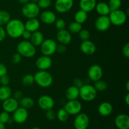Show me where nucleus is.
I'll list each match as a JSON object with an SVG mask.
<instances>
[{
  "instance_id": "nucleus-1",
  "label": "nucleus",
  "mask_w": 129,
  "mask_h": 129,
  "mask_svg": "<svg viewBox=\"0 0 129 129\" xmlns=\"http://www.w3.org/2000/svg\"><path fill=\"white\" fill-rule=\"evenodd\" d=\"M5 27V31L7 35L12 39H18L21 37L25 29V25L19 19H11L7 23Z\"/></svg>"
},
{
  "instance_id": "nucleus-2",
  "label": "nucleus",
  "mask_w": 129,
  "mask_h": 129,
  "mask_svg": "<svg viewBox=\"0 0 129 129\" xmlns=\"http://www.w3.org/2000/svg\"><path fill=\"white\" fill-rule=\"evenodd\" d=\"M35 83L41 88H47L52 84L54 78L48 71L39 70L34 75Z\"/></svg>"
},
{
  "instance_id": "nucleus-3",
  "label": "nucleus",
  "mask_w": 129,
  "mask_h": 129,
  "mask_svg": "<svg viewBox=\"0 0 129 129\" xmlns=\"http://www.w3.org/2000/svg\"><path fill=\"white\" fill-rule=\"evenodd\" d=\"M17 52L22 57L31 58L36 54V47L29 40H22L18 44L16 47Z\"/></svg>"
},
{
  "instance_id": "nucleus-4",
  "label": "nucleus",
  "mask_w": 129,
  "mask_h": 129,
  "mask_svg": "<svg viewBox=\"0 0 129 129\" xmlns=\"http://www.w3.org/2000/svg\"><path fill=\"white\" fill-rule=\"evenodd\" d=\"M98 92L93 85L89 84H84L79 88V98L86 102H90L94 100L97 96Z\"/></svg>"
},
{
  "instance_id": "nucleus-5",
  "label": "nucleus",
  "mask_w": 129,
  "mask_h": 129,
  "mask_svg": "<svg viewBox=\"0 0 129 129\" xmlns=\"http://www.w3.org/2000/svg\"><path fill=\"white\" fill-rule=\"evenodd\" d=\"M108 18L112 25L119 26L125 23L127 20V14L124 11L119 9L110 11L108 15Z\"/></svg>"
},
{
  "instance_id": "nucleus-6",
  "label": "nucleus",
  "mask_w": 129,
  "mask_h": 129,
  "mask_svg": "<svg viewBox=\"0 0 129 129\" xmlns=\"http://www.w3.org/2000/svg\"><path fill=\"white\" fill-rule=\"evenodd\" d=\"M40 13V8L37 3L29 2L28 3L23 5L21 8V13L27 19L37 18Z\"/></svg>"
},
{
  "instance_id": "nucleus-7",
  "label": "nucleus",
  "mask_w": 129,
  "mask_h": 129,
  "mask_svg": "<svg viewBox=\"0 0 129 129\" xmlns=\"http://www.w3.org/2000/svg\"><path fill=\"white\" fill-rule=\"evenodd\" d=\"M56 42L52 39H44L43 42L40 45V52L44 55L51 56L56 52L57 49Z\"/></svg>"
},
{
  "instance_id": "nucleus-8",
  "label": "nucleus",
  "mask_w": 129,
  "mask_h": 129,
  "mask_svg": "<svg viewBox=\"0 0 129 129\" xmlns=\"http://www.w3.org/2000/svg\"><path fill=\"white\" fill-rule=\"evenodd\" d=\"M64 108L69 115H76L81 112L82 105L78 100H68L64 105Z\"/></svg>"
},
{
  "instance_id": "nucleus-9",
  "label": "nucleus",
  "mask_w": 129,
  "mask_h": 129,
  "mask_svg": "<svg viewBox=\"0 0 129 129\" xmlns=\"http://www.w3.org/2000/svg\"><path fill=\"white\" fill-rule=\"evenodd\" d=\"M89 124V118L88 115L79 113L76 115L74 120V126L76 129H87Z\"/></svg>"
},
{
  "instance_id": "nucleus-10",
  "label": "nucleus",
  "mask_w": 129,
  "mask_h": 129,
  "mask_svg": "<svg viewBox=\"0 0 129 129\" xmlns=\"http://www.w3.org/2000/svg\"><path fill=\"white\" fill-rule=\"evenodd\" d=\"M111 22L108 16H99L95 20L94 27L99 31H105L110 28Z\"/></svg>"
},
{
  "instance_id": "nucleus-11",
  "label": "nucleus",
  "mask_w": 129,
  "mask_h": 129,
  "mask_svg": "<svg viewBox=\"0 0 129 129\" xmlns=\"http://www.w3.org/2000/svg\"><path fill=\"white\" fill-rule=\"evenodd\" d=\"M74 5V0H56L55 9L59 13H66L70 11Z\"/></svg>"
},
{
  "instance_id": "nucleus-12",
  "label": "nucleus",
  "mask_w": 129,
  "mask_h": 129,
  "mask_svg": "<svg viewBox=\"0 0 129 129\" xmlns=\"http://www.w3.org/2000/svg\"><path fill=\"white\" fill-rule=\"evenodd\" d=\"M13 113V120L14 122L18 124L25 123L28 118V110L21 107H18V108Z\"/></svg>"
},
{
  "instance_id": "nucleus-13",
  "label": "nucleus",
  "mask_w": 129,
  "mask_h": 129,
  "mask_svg": "<svg viewBox=\"0 0 129 129\" xmlns=\"http://www.w3.org/2000/svg\"><path fill=\"white\" fill-rule=\"evenodd\" d=\"M103 69L98 64H93L89 67L88 71V79L91 81L94 82L102 79L103 76Z\"/></svg>"
},
{
  "instance_id": "nucleus-14",
  "label": "nucleus",
  "mask_w": 129,
  "mask_h": 129,
  "mask_svg": "<svg viewBox=\"0 0 129 129\" xmlns=\"http://www.w3.org/2000/svg\"><path fill=\"white\" fill-rule=\"evenodd\" d=\"M38 105L44 111L52 109L55 105V102L50 96L44 94L41 96L38 100Z\"/></svg>"
},
{
  "instance_id": "nucleus-15",
  "label": "nucleus",
  "mask_w": 129,
  "mask_h": 129,
  "mask_svg": "<svg viewBox=\"0 0 129 129\" xmlns=\"http://www.w3.org/2000/svg\"><path fill=\"white\" fill-rule=\"evenodd\" d=\"M35 66L39 70L48 71L52 66V60L50 56L43 55L37 59Z\"/></svg>"
},
{
  "instance_id": "nucleus-16",
  "label": "nucleus",
  "mask_w": 129,
  "mask_h": 129,
  "mask_svg": "<svg viewBox=\"0 0 129 129\" xmlns=\"http://www.w3.org/2000/svg\"><path fill=\"white\" fill-rule=\"evenodd\" d=\"M19 107V102L14 98H8L3 102L2 107L4 111L8 113H13Z\"/></svg>"
},
{
  "instance_id": "nucleus-17",
  "label": "nucleus",
  "mask_w": 129,
  "mask_h": 129,
  "mask_svg": "<svg viewBox=\"0 0 129 129\" xmlns=\"http://www.w3.org/2000/svg\"><path fill=\"white\" fill-rule=\"evenodd\" d=\"M80 49L85 55H91L96 51V47L94 42L89 40H87L82 41L80 45Z\"/></svg>"
},
{
  "instance_id": "nucleus-18",
  "label": "nucleus",
  "mask_w": 129,
  "mask_h": 129,
  "mask_svg": "<svg viewBox=\"0 0 129 129\" xmlns=\"http://www.w3.org/2000/svg\"><path fill=\"white\" fill-rule=\"evenodd\" d=\"M56 39L59 44L67 45L71 42L72 35L68 30L62 29L58 30L56 34Z\"/></svg>"
},
{
  "instance_id": "nucleus-19",
  "label": "nucleus",
  "mask_w": 129,
  "mask_h": 129,
  "mask_svg": "<svg viewBox=\"0 0 129 129\" xmlns=\"http://www.w3.org/2000/svg\"><path fill=\"white\" fill-rule=\"evenodd\" d=\"M40 19L42 22L45 25H52L56 20L57 16L52 11L45 10L40 14Z\"/></svg>"
},
{
  "instance_id": "nucleus-20",
  "label": "nucleus",
  "mask_w": 129,
  "mask_h": 129,
  "mask_svg": "<svg viewBox=\"0 0 129 129\" xmlns=\"http://www.w3.org/2000/svg\"><path fill=\"white\" fill-rule=\"evenodd\" d=\"M115 124L118 129H128L129 117L128 115H118L115 119Z\"/></svg>"
},
{
  "instance_id": "nucleus-21",
  "label": "nucleus",
  "mask_w": 129,
  "mask_h": 129,
  "mask_svg": "<svg viewBox=\"0 0 129 129\" xmlns=\"http://www.w3.org/2000/svg\"><path fill=\"white\" fill-rule=\"evenodd\" d=\"M25 25V29L30 31V32H34L39 30L40 26V22L37 18H29L24 23Z\"/></svg>"
},
{
  "instance_id": "nucleus-22",
  "label": "nucleus",
  "mask_w": 129,
  "mask_h": 129,
  "mask_svg": "<svg viewBox=\"0 0 129 129\" xmlns=\"http://www.w3.org/2000/svg\"><path fill=\"white\" fill-rule=\"evenodd\" d=\"M98 112L103 117H107L112 114L113 112V106L108 102H102L98 108Z\"/></svg>"
},
{
  "instance_id": "nucleus-23",
  "label": "nucleus",
  "mask_w": 129,
  "mask_h": 129,
  "mask_svg": "<svg viewBox=\"0 0 129 129\" xmlns=\"http://www.w3.org/2000/svg\"><path fill=\"white\" fill-rule=\"evenodd\" d=\"M96 3V0H80L79 5L80 10L89 13L94 10Z\"/></svg>"
},
{
  "instance_id": "nucleus-24",
  "label": "nucleus",
  "mask_w": 129,
  "mask_h": 129,
  "mask_svg": "<svg viewBox=\"0 0 129 129\" xmlns=\"http://www.w3.org/2000/svg\"><path fill=\"white\" fill-rule=\"evenodd\" d=\"M44 40V34H42V31L37 30V31H35L34 32L31 33V37H30L29 41L36 47L40 46Z\"/></svg>"
},
{
  "instance_id": "nucleus-25",
  "label": "nucleus",
  "mask_w": 129,
  "mask_h": 129,
  "mask_svg": "<svg viewBox=\"0 0 129 129\" xmlns=\"http://www.w3.org/2000/svg\"><path fill=\"white\" fill-rule=\"evenodd\" d=\"M65 96L68 100H78L79 97V89L73 85L69 86L66 91Z\"/></svg>"
},
{
  "instance_id": "nucleus-26",
  "label": "nucleus",
  "mask_w": 129,
  "mask_h": 129,
  "mask_svg": "<svg viewBox=\"0 0 129 129\" xmlns=\"http://www.w3.org/2000/svg\"><path fill=\"white\" fill-rule=\"evenodd\" d=\"M94 10L100 16H108L111 11L108 3L105 2H99L96 3Z\"/></svg>"
},
{
  "instance_id": "nucleus-27",
  "label": "nucleus",
  "mask_w": 129,
  "mask_h": 129,
  "mask_svg": "<svg viewBox=\"0 0 129 129\" xmlns=\"http://www.w3.org/2000/svg\"><path fill=\"white\" fill-rule=\"evenodd\" d=\"M19 102V105L25 109H30L31 108L34 106V101L31 97L28 96H23Z\"/></svg>"
},
{
  "instance_id": "nucleus-28",
  "label": "nucleus",
  "mask_w": 129,
  "mask_h": 129,
  "mask_svg": "<svg viewBox=\"0 0 129 129\" xmlns=\"http://www.w3.org/2000/svg\"><path fill=\"white\" fill-rule=\"evenodd\" d=\"M12 94L11 88L8 86H0V101H5V100L10 98Z\"/></svg>"
},
{
  "instance_id": "nucleus-29",
  "label": "nucleus",
  "mask_w": 129,
  "mask_h": 129,
  "mask_svg": "<svg viewBox=\"0 0 129 129\" xmlns=\"http://www.w3.org/2000/svg\"><path fill=\"white\" fill-rule=\"evenodd\" d=\"M88 13L83 11L82 10H79L77 11L74 15V21L79 23L83 24L86 21L88 18Z\"/></svg>"
},
{
  "instance_id": "nucleus-30",
  "label": "nucleus",
  "mask_w": 129,
  "mask_h": 129,
  "mask_svg": "<svg viewBox=\"0 0 129 129\" xmlns=\"http://www.w3.org/2000/svg\"><path fill=\"white\" fill-rule=\"evenodd\" d=\"M83 28L82 24L79 23L76 21H73L68 26V31L71 34H77L81 31V30Z\"/></svg>"
},
{
  "instance_id": "nucleus-31",
  "label": "nucleus",
  "mask_w": 129,
  "mask_h": 129,
  "mask_svg": "<svg viewBox=\"0 0 129 129\" xmlns=\"http://www.w3.org/2000/svg\"><path fill=\"white\" fill-rule=\"evenodd\" d=\"M11 20L10 14L5 10H0V26H5Z\"/></svg>"
},
{
  "instance_id": "nucleus-32",
  "label": "nucleus",
  "mask_w": 129,
  "mask_h": 129,
  "mask_svg": "<svg viewBox=\"0 0 129 129\" xmlns=\"http://www.w3.org/2000/svg\"><path fill=\"white\" fill-rule=\"evenodd\" d=\"M93 86L97 92H103L107 89V83L105 81L102 80V79L94 81Z\"/></svg>"
},
{
  "instance_id": "nucleus-33",
  "label": "nucleus",
  "mask_w": 129,
  "mask_h": 129,
  "mask_svg": "<svg viewBox=\"0 0 129 129\" xmlns=\"http://www.w3.org/2000/svg\"><path fill=\"white\" fill-rule=\"evenodd\" d=\"M35 83L34 76L33 74H25L21 79V83L25 86H31Z\"/></svg>"
},
{
  "instance_id": "nucleus-34",
  "label": "nucleus",
  "mask_w": 129,
  "mask_h": 129,
  "mask_svg": "<svg viewBox=\"0 0 129 129\" xmlns=\"http://www.w3.org/2000/svg\"><path fill=\"white\" fill-rule=\"evenodd\" d=\"M69 115L64 108L59 109L57 113H56V118H57V119L61 122H66L69 118Z\"/></svg>"
},
{
  "instance_id": "nucleus-35",
  "label": "nucleus",
  "mask_w": 129,
  "mask_h": 129,
  "mask_svg": "<svg viewBox=\"0 0 129 129\" xmlns=\"http://www.w3.org/2000/svg\"><path fill=\"white\" fill-rule=\"evenodd\" d=\"M108 5L111 11L119 10L122 6V0H109Z\"/></svg>"
},
{
  "instance_id": "nucleus-36",
  "label": "nucleus",
  "mask_w": 129,
  "mask_h": 129,
  "mask_svg": "<svg viewBox=\"0 0 129 129\" xmlns=\"http://www.w3.org/2000/svg\"><path fill=\"white\" fill-rule=\"evenodd\" d=\"M79 38L81 41H84V40H89L90 38V32L89 30L85 28H82L81 31L78 33Z\"/></svg>"
},
{
  "instance_id": "nucleus-37",
  "label": "nucleus",
  "mask_w": 129,
  "mask_h": 129,
  "mask_svg": "<svg viewBox=\"0 0 129 129\" xmlns=\"http://www.w3.org/2000/svg\"><path fill=\"white\" fill-rule=\"evenodd\" d=\"M54 23H55V28L58 30L65 29L66 26V22L62 18H57Z\"/></svg>"
},
{
  "instance_id": "nucleus-38",
  "label": "nucleus",
  "mask_w": 129,
  "mask_h": 129,
  "mask_svg": "<svg viewBox=\"0 0 129 129\" xmlns=\"http://www.w3.org/2000/svg\"><path fill=\"white\" fill-rule=\"evenodd\" d=\"M37 4L40 9H47L51 6L52 1L51 0H39Z\"/></svg>"
},
{
  "instance_id": "nucleus-39",
  "label": "nucleus",
  "mask_w": 129,
  "mask_h": 129,
  "mask_svg": "<svg viewBox=\"0 0 129 129\" xmlns=\"http://www.w3.org/2000/svg\"><path fill=\"white\" fill-rule=\"evenodd\" d=\"M10 119V116L9 113L5 112V111L0 113V122L5 124L6 123H8Z\"/></svg>"
},
{
  "instance_id": "nucleus-40",
  "label": "nucleus",
  "mask_w": 129,
  "mask_h": 129,
  "mask_svg": "<svg viewBox=\"0 0 129 129\" xmlns=\"http://www.w3.org/2000/svg\"><path fill=\"white\" fill-rule=\"evenodd\" d=\"M45 112H46L45 116H46V118L47 120L52 121L56 118V113L52 109L49 110H47Z\"/></svg>"
},
{
  "instance_id": "nucleus-41",
  "label": "nucleus",
  "mask_w": 129,
  "mask_h": 129,
  "mask_svg": "<svg viewBox=\"0 0 129 129\" xmlns=\"http://www.w3.org/2000/svg\"><path fill=\"white\" fill-rule=\"evenodd\" d=\"M10 83V78L7 74L0 77V84L1 86H8Z\"/></svg>"
},
{
  "instance_id": "nucleus-42",
  "label": "nucleus",
  "mask_w": 129,
  "mask_h": 129,
  "mask_svg": "<svg viewBox=\"0 0 129 129\" xmlns=\"http://www.w3.org/2000/svg\"><path fill=\"white\" fill-rule=\"evenodd\" d=\"M21 58H22V56H21L19 53L16 52L12 55L11 61H12V62L13 63V64H20V62H21Z\"/></svg>"
},
{
  "instance_id": "nucleus-43",
  "label": "nucleus",
  "mask_w": 129,
  "mask_h": 129,
  "mask_svg": "<svg viewBox=\"0 0 129 129\" xmlns=\"http://www.w3.org/2000/svg\"><path fill=\"white\" fill-rule=\"evenodd\" d=\"M84 84V81L82 79L79 78H74V80H73V86L77 87L78 88H80L81 87L83 86Z\"/></svg>"
},
{
  "instance_id": "nucleus-44",
  "label": "nucleus",
  "mask_w": 129,
  "mask_h": 129,
  "mask_svg": "<svg viewBox=\"0 0 129 129\" xmlns=\"http://www.w3.org/2000/svg\"><path fill=\"white\" fill-rule=\"evenodd\" d=\"M122 54L126 58L129 57V44L127 43L125 44L124 46L122 48Z\"/></svg>"
},
{
  "instance_id": "nucleus-45",
  "label": "nucleus",
  "mask_w": 129,
  "mask_h": 129,
  "mask_svg": "<svg viewBox=\"0 0 129 129\" xmlns=\"http://www.w3.org/2000/svg\"><path fill=\"white\" fill-rule=\"evenodd\" d=\"M66 51V45L61 44H57V45L56 52L60 53V54H62V53L65 52Z\"/></svg>"
},
{
  "instance_id": "nucleus-46",
  "label": "nucleus",
  "mask_w": 129,
  "mask_h": 129,
  "mask_svg": "<svg viewBox=\"0 0 129 129\" xmlns=\"http://www.w3.org/2000/svg\"><path fill=\"white\" fill-rule=\"evenodd\" d=\"M8 69L6 66L3 63L0 62V77L7 74Z\"/></svg>"
},
{
  "instance_id": "nucleus-47",
  "label": "nucleus",
  "mask_w": 129,
  "mask_h": 129,
  "mask_svg": "<svg viewBox=\"0 0 129 129\" xmlns=\"http://www.w3.org/2000/svg\"><path fill=\"white\" fill-rule=\"evenodd\" d=\"M6 36L5 29L2 26H0V42L3 41Z\"/></svg>"
},
{
  "instance_id": "nucleus-48",
  "label": "nucleus",
  "mask_w": 129,
  "mask_h": 129,
  "mask_svg": "<svg viewBox=\"0 0 129 129\" xmlns=\"http://www.w3.org/2000/svg\"><path fill=\"white\" fill-rule=\"evenodd\" d=\"M31 32H30V31H28V30H25L23 32L21 37L23 38L24 40H30V37H31Z\"/></svg>"
},
{
  "instance_id": "nucleus-49",
  "label": "nucleus",
  "mask_w": 129,
  "mask_h": 129,
  "mask_svg": "<svg viewBox=\"0 0 129 129\" xmlns=\"http://www.w3.org/2000/svg\"><path fill=\"white\" fill-rule=\"evenodd\" d=\"M23 97V93L20 90H16L13 94V98L19 101Z\"/></svg>"
},
{
  "instance_id": "nucleus-50",
  "label": "nucleus",
  "mask_w": 129,
  "mask_h": 129,
  "mask_svg": "<svg viewBox=\"0 0 129 129\" xmlns=\"http://www.w3.org/2000/svg\"><path fill=\"white\" fill-rule=\"evenodd\" d=\"M124 101L125 103H126L127 105H129V93H128L124 98Z\"/></svg>"
},
{
  "instance_id": "nucleus-51",
  "label": "nucleus",
  "mask_w": 129,
  "mask_h": 129,
  "mask_svg": "<svg viewBox=\"0 0 129 129\" xmlns=\"http://www.w3.org/2000/svg\"><path fill=\"white\" fill-rule=\"evenodd\" d=\"M18 2L20 3V4H21L22 5H25L30 2V0H18Z\"/></svg>"
},
{
  "instance_id": "nucleus-52",
  "label": "nucleus",
  "mask_w": 129,
  "mask_h": 129,
  "mask_svg": "<svg viewBox=\"0 0 129 129\" xmlns=\"http://www.w3.org/2000/svg\"><path fill=\"white\" fill-rule=\"evenodd\" d=\"M125 88H126V89H127V91H129V81H127V83H126V84H125Z\"/></svg>"
},
{
  "instance_id": "nucleus-53",
  "label": "nucleus",
  "mask_w": 129,
  "mask_h": 129,
  "mask_svg": "<svg viewBox=\"0 0 129 129\" xmlns=\"http://www.w3.org/2000/svg\"><path fill=\"white\" fill-rule=\"evenodd\" d=\"M0 129H5V124L1 122H0Z\"/></svg>"
},
{
  "instance_id": "nucleus-54",
  "label": "nucleus",
  "mask_w": 129,
  "mask_h": 129,
  "mask_svg": "<svg viewBox=\"0 0 129 129\" xmlns=\"http://www.w3.org/2000/svg\"><path fill=\"white\" fill-rule=\"evenodd\" d=\"M38 1H39V0H30V2L34 3H37Z\"/></svg>"
},
{
  "instance_id": "nucleus-55",
  "label": "nucleus",
  "mask_w": 129,
  "mask_h": 129,
  "mask_svg": "<svg viewBox=\"0 0 129 129\" xmlns=\"http://www.w3.org/2000/svg\"><path fill=\"white\" fill-rule=\"evenodd\" d=\"M31 129H40V128H39V127H33V128H31Z\"/></svg>"
}]
</instances>
